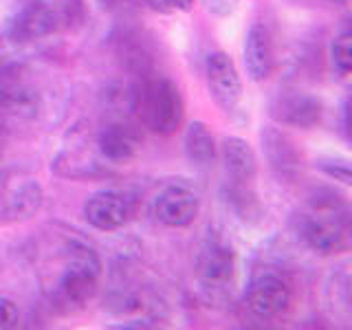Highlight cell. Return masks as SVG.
Instances as JSON below:
<instances>
[{"label":"cell","mask_w":352,"mask_h":330,"mask_svg":"<svg viewBox=\"0 0 352 330\" xmlns=\"http://www.w3.org/2000/svg\"><path fill=\"white\" fill-rule=\"evenodd\" d=\"M205 3L209 11H214V14H220V16L231 14L236 7V0H205Z\"/></svg>","instance_id":"cell-21"},{"label":"cell","mask_w":352,"mask_h":330,"mask_svg":"<svg viewBox=\"0 0 352 330\" xmlns=\"http://www.w3.org/2000/svg\"><path fill=\"white\" fill-rule=\"evenodd\" d=\"M58 14L47 3H29L18 11V16L11 20L9 36L14 42H33L47 38L58 29Z\"/></svg>","instance_id":"cell-9"},{"label":"cell","mask_w":352,"mask_h":330,"mask_svg":"<svg viewBox=\"0 0 352 330\" xmlns=\"http://www.w3.org/2000/svg\"><path fill=\"white\" fill-rule=\"evenodd\" d=\"M207 84L214 102L225 113H236L242 104V80L234 60L227 53L216 51L207 58Z\"/></svg>","instance_id":"cell-3"},{"label":"cell","mask_w":352,"mask_h":330,"mask_svg":"<svg viewBox=\"0 0 352 330\" xmlns=\"http://www.w3.org/2000/svg\"><path fill=\"white\" fill-rule=\"evenodd\" d=\"M132 216V198L124 192L106 190L97 192L84 205L86 223L99 231L121 229Z\"/></svg>","instance_id":"cell-4"},{"label":"cell","mask_w":352,"mask_h":330,"mask_svg":"<svg viewBox=\"0 0 352 330\" xmlns=\"http://www.w3.org/2000/svg\"><path fill=\"white\" fill-rule=\"evenodd\" d=\"M291 304V289L278 275H262L251 284L247 293L249 311L260 319H273L282 315Z\"/></svg>","instance_id":"cell-7"},{"label":"cell","mask_w":352,"mask_h":330,"mask_svg":"<svg viewBox=\"0 0 352 330\" xmlns=\"http://www.w3.org/2000/svg\"><path fill=\"white\" fill-rule=\"evenodd\" d=\"M271 115L286 126L313 128L322 119V102L306 93H284L273 102Z\"/></svg>","instance_id":"cell-10"},{"label":"cell","mask_w":352,"mask_h":330,"mask_svg":"<svg viewBox=\"0 0 352 330\" xmlns=\"http://www.w3.org/2000/svg\"><path fill=\"white\" fill-rule=\"evenodd\" d=\"M198 212H201V198L185 185H170L154 198V216L172 229L190 227Z\"/></svg>","instance_id":"cell-5"},{"label":"cell","mask_w":352,"mask_h":330,"mask_svg":"<svg viewBox=\"0 0 352 330\" xmlns=\"http://www.w3.org/2000/svg\"><path fill=\"white\" fill-rule=\"evenodd\" d=\"M330 58H333V66L337 75L348 77L352 71V36L350 31L339 33L335 38L333 47H330Z\"/></svg>","instance_id":"cell-18"},{"label":"cell","mask_w":352,"mask_h":330,"mask_svg":"<svg viewBox=\"0 0 352 330\" xmlns=\"http://www.w3.org/2000/svg\"><path fill=\"white\" fill-rule=\"evenodd\" d=\"M262 143H264V152H267L271 170L278 174L280 179H295L302 163L291 139L284 137L282 132L269 128L262 132Z\"/></svg>","instance_id":"cell-13"},{"label":"cell","mask_w":352,"mask_h":330,"mask_svg":"<svg viewBox=\"0 0 352 330\" xmlns=\"http://www.w3.org/2000/svg\"><path fill=\"white\" fill-rule=\"evenodd\" d=\"M317 165L330 176V179L350 185V163L346 159H319Z\"/></svg>","instance_id":"cell-19"},{"label":"cell","mask_w":352,"mask_h":330,"mask_svg":"<svg viewBox=\"0 0 352 330\" xmlns=\"http://www.w3.org/2000/svg\"><path fill=\"white\" fill-rule=\"evenodd\" d=\"M139 113L143 124L161 137H170L183 124L185 104L181 91L165 77L150 80L139 95Z\"/></svg>","instance_id":"cell-1"},{"label":"cell","mask_w":352,"mask_h":330,"mask_svg":"<svg viewBox=\"0 0 352 330\" xmlns=\"http://www.w3.org/2000/svg\"><path fill=\"white\" fill-rule=\"evenodd\" d=\"M99 284V262L91 249L71 251V262L66 264L55 293H58L62 304L69 306H84L88 300H93Z\"/></svg>","instance_id":"cell-2"},{"label":"cell","mask_w":352,"mask_h":330,"mask_svg":"<svg viewBox=\"0 0 352 330\" xmlns=\"http://www.w3.org/2000/svg\"><path fill=\"white\" fill-rule=\"evenodd\" d=\"M220 157L225 163V172L236 183H249L258 172V159L251 143L240 137H227L220 146Z\"/></svg>","instance_id":"cell-12"},{"label":"cell","mask_w":352,"mask_h":330,"mask_svg":"<svg viewBox=\"0 0 352 330\" xmlns=\"http://www.w3.org/2000/svg\"><path fill=\"white\" fill-rule=\"evenodd\" d=\"M185 154L192 165L207 168L216 161V141L203 121H194L185 130Z\"/></svg>","instance_id":"cell-16"},{"label":"cell","mask_w":352,"mask_h":330,"mask_svg":"<svg viewBox=\"0 0 352 330\" xmlns=\"http://www.w3.org/2000/svg\"><path fill=\"white\" fill-rule=\"evenodd\" d=\"M33 102H36L33 88L16 69L0 75V110L20 113V110H27Z\"/></svg>","instance_id":"cell-15"},{"label":"cell","mask_w":352,"mask_h":330,"mask_svg":"<svg viewBox=\"0 0 352 330\" xmlns=\"http://www.w3.org/2000/svg\"><path fill=\"white\" fill-rule=\"evenodd\" d=\"M236 273V256L229 245L212 240L198 256V278L207 289H227Z\"/></svg>","instance_id":"cell-8"},{"label":"cell","mask_w":352,"mask_h":330,"mask_svg":"<svg viewBox=\"0 0 352 330\" xmlns=\"http://www.w3.org/2000/svg\"><path fill=\"white\" fill-rule=\"evenodd\" d=\"M141 148V137L128 124H110L99 135V150L110 161H130Z\"/></svg>","instance_id":"cell-14"},{"label":"cell","mask_w":352,"mask_h":330,"mask_svg":"<svg viewBox=\"0 0 352 330\" xmlns=\"http://www.w3.org/2000/svg\"><path fill=\"white\" fill-rule=\"evenodd\" d=\"M18 324H20L18 306L11 300H7V297H0V330L18 328Z\"/></svg>","instance_id":"cell-20"},{"label":"cell","mask_w":352,"mask_h":330,"mask_svg":"<svg viewBox=\"0 0 352 330\" xmlns=\"http://www.w3.org/2000/svg\"><path fill=\"white\" fill-rule=\"evenodd\" d=\"M42 205V190L38 183H27L16 192L9 203V214L16 218H29Z\"/></svg>","instance_id":"cell-17"},{"label":"cell","mask_w":352,"mask_h":330,"mask_svg":"<svg viewBox=\"0 0 352 330\" xmlns=\"http://www.w3.org/2000/svg\"><path fill=\"white\" fill-rule=\"evenodd\" d=\"M165 7L176 9V11H190L194 7V0H165Z\"/></svg>","instance_id":"cell-22"},{"label":"cell","mask_w":352,"mask_h":330,"mask_svg":"<svg viewBox=\"0 0 352 330\" xmlns=\"http://www.w3.org/2000/svg\"><path fill=\"white\" fill-rule=\"evenodd\" d=\"M324 209H317L315 214L306 216L302 220V236L308 242V247L317 253H324V256H333V253H339L346 247V234L348 227L346 223H341L339 218H330Z\"/></svg>","instance_id":"cell-6"},{"label":"cell","mask_w":352,"mask_h":330,"mask_svg":"<svg viewBox=\"0 0 352 330\" xmlns=\"http://www.w3.org/2000/svg\"><path fill=\"white\" fill-rule=\"evenodd\" d=\"M245 66L247 75L253 82H264L269 80L273 71V49H271V38L269 31L262 25H251L245 38Z\"/></svg>","instance_id":"cell-11"}]
</instances>
